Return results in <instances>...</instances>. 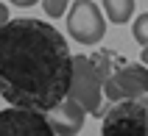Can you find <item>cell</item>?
I'll return each instance as SVG.
<instances>
[{"instance_id":"obj_1","label":"cell","mask_w":148,"mask_h":136,"mask_svg":"<svg viewBox=\"0 0 148 136\" xmlns=\"http://www.w3.org/2000/svg\"><path fill=\"white\" fill-rule=\"evenodd\" d=\"M73 56L50 22L11 17L0 25V97L8 106L50 111L70 89Z\"/></svg>"},{"instance_id":"obj_2","label":"cell","mask_w":148,"mask_h":136,"mask_svg":"<svg viewBox=\"0 0 148 136\" xmlns=\"http://www.w3.org/2000/svg\"><path fill=\"white\" fill-rule=\"evenodd\" d=\"M103 72L98 70V64L92 61L90 56H75L73 58V75H70V89H67V97H73L84 106L87 114H95L98 117L103 108H101V92H103Z\"/></svg>"},{"instance_id":"obj_3","label":"cell","mask_w":148,"mask_h":136,"mask_svg":"<svg viewBox=\"0 0 148 136\" xmlns=\"http://www.w3.org/2000/svg\"><path fill=\"white\" fill-rule=\"evenodd\" d=\"M101 136H148V103L117 100L103 114Z\"/></svg>"},{"instance_id":"obj_4","label":"cell","mask_w":148,"mask_h":136,"mask_svg":"<svg viewBox=\"0 0 148 136\" xmlns=\"http://www.w3.org/2000/svg\"><path fill=\"white\" fill-rule=\"evenodd\" d=\"M67 33L81 45H98L106 33V17L95 0H75L67 11Z\"/></svg>"},{"instance_id":"obj_5","label":"cell","mask_w":148,"mask_h":136,"mask_svg":"<svg viewBox=\"0 0 148 136\" xmlns=\"http://www.w3.org/2000/svg\"><path fill=\"white\" fill-rule=\"evenodd\" d=\"M103 95L112 103H117V100H137V97L148 95V67L143 61L140 64L123 61L103 81Z\"/></svg>"},{"instance_id":"obj_6","label":"cell","mask_w":148,"mask_h":136,"mask_svg":"<svg viewBox=\"0 0 148 136\" xmlns=\"http://www.w3.org/2000/svg\"><path fill=\"white\" fill-rule=\"evenodd\" d=\"M0 136H56L48 117L31 108H3L0 111Z\"/></svg>"},{"instance_id":"obj_7","label":"cell","mask_w":148,"mask_h":136,"mask_svg":"<svg viewBox=\"0 0 148 136\" xmlns=\"http://www.w3.org/2000/svg\"><path fill=\"white\" fill-rule=\"evenodd\" d=\"M84 120H87V111L84 106L73 97H64L62 103H56L53 108L48 111V122L56 136H75L81 133L84 128Z\"/></svg>"},{"instance_id":"obj_8","label":"cell","mask_w":148,"mask_h":136,"mask_svg":"<svg viewBox=\"0 0 148 136\" xmlns=\"http://www.w3.org/2000/svg\"><path fill=\"white\" fill-rule=\"evenodd\" d=\"M103 17L106 22L126 25L134 17V0H103Z\"/></svg>"},{"instance_id":"obj_9","label":"cell","mask_w":148,"mask_h":136,"mask_svg":"<svg viewBox=\"0 0 148 136\" xmlns=\"http://www.w3.org/2000/svg\"><path fill=\"white\" fill-rule=\"evenodd\" d=\"M132 33H134V42H140V47H148V11H143L134 20Z\"/></svg>"},{"instance_id":"obj_10","label":"cell","mask_w":148,"mask_h":136,"mask_svg":"<svg viewBox=\"0 0 148 136\" xmlns=\"http://www.w3.org/2000/svg\"><path fill=\"white\" fill-rule=\"evenodd\" d=\"M67 6H70V0H42V8H45V14L53 17V20L64 14Z\"/></svg>"},{"instance_id":"obj_11","label":"cell","mask_w":148,"mask_h":136,"mask_svg":"<svg viewBox=\"0 0 148 136\" xmlns=\"http://www.w3.org/2000/svg\"><path fill=\"white\" fill-rule=\"evenodd\" d=\"M8 20H11V14H8V6H6V3H0V25L8 22Z\"/></svg>"},{"instance_id":"obj_12","label":"cell","mask_w":148,"mask_h":136,"mask_svg":"<svg viewBox=\"0 0 148 136\" xmlns=\"http://www.w3.org/2000/svg\"><path fill=\"white\" fill-rule=\"evenodd\" d=\"M11 6H20V8H28V6H34V3H39V0H8Z\"/></svg>"},{"instance_id":"obj_13","label":"cell","mask_w":148,"mask_h":136,"mask_svg":"<svg viewBox=\"0 0 148 136\" xmlns=\"http://www.w3.org/2000/svg\"><path fill=\"white\" fill-rule=\"evenodd\" d=\"M143 64L148 67V47H143Z\"/></svg>"}]
</instances>
